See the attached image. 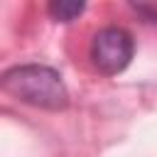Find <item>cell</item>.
Wrapping results in <instances>:
<instances>
[{
    "instance_id": "1",
    "label": "cell",
    "mask_w": 157,
    "mask_h": 157,
    "mask_svg": "<svg viewBox=\"0 0 157 157\" xmlns=\"http://www.w3.org/2000/svg\"><path fill=\"white\" fill-rule=\"evenodd\" d=\"M2 91L42 110H64L69 105V88L61 81V74L44 64H20L7 69L2 74Z\"/></svg>"
},
{
    "instance_id": "2",
    "label": "cell",
    "mask_w": 157,
    "mask_h": 157,
    "mask_svg": "<svg viewBox=\"0 0 157 157\" xmlns=\"http://www.w3.org/2000/svg\"><path fill=\"white\" fill-rule=\"evenodd\" d=\"M135 54V39L123 27H103L93 34L88 47V59L93 69L103 76H118L128 69Z\"/></svg>"
},
{
    "instance_id": "3",
    "label": "cell",
    "mask_w": 157,
    "mask_h": 157,
    "mask_svg": "<svg viewBox=\"0 0 157 157\" xmlns=\"http://www.w3.org/2000/svg\"><path fill=\"white\" fill-rule=\"evenodd\" d=\"M83 10H86V2H78V0H52L47 5L49 17L56 22H74L83 15Z\"/></svg>"
}]
</instances>
